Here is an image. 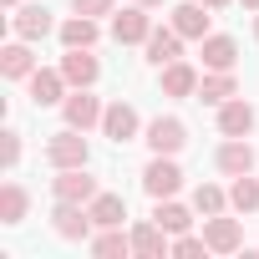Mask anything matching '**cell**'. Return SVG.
Listing matches in <instances>:
<instances>
[{
    "instance_id": "6da1fadb",
    "label": "cell",
    "mask_w": 259,
    "mask_h": 259,
    "mask_svg": "<svg viewBox=\"0 0 259 259\" xmlns=\"http://www.w3.org/2000/svg\"><path fill=\"white\" fill-rule=\"evenodd\" d=\"M46 158H51V168H87V138H81V127L56 133L46 143Z\"/></svg>"
},
{
    "instance_id": "7a4b0ae2",
    "label": "cell",
    "mask_w": 259,
    "mask_h": 259,
    "mask_svg": "<svg viewBox=\"0 0 259 259\" xmlns=\"http://www.w3.org/2000/svg\"><path fill=\"white\" fill-rule=\"evenodd\" d=\"M143 188H148L153 198H173V193L183 188V173H178V163H173L168 153H158V158L143 168Z\"/></svg>"
},
{
    "instance_id": "3957f363",
    "label": "cell",
    "mask_w": 259,
    "mask_h": 259,
    "mask_svg": "<svg viewBox=\"0 0 259 259\" xmlns=\"http://www.w3.org/2000/svg\"><path fill=\"white\" fill-rule=\"evenodd\" d=\"M61 112H66V127H81V133H87V127H97V122H102V112H107V107H102L87 87H76V92L61 102Z\"/></svg>"
},
{
    "instance_id": "277c9868",
    "label": "cell",
    "mask_w": 259,
    "mask_h": 259,
    "mask_svg": "<svg viewBox=\"0 0 259 259\" xmlns=\"http://www.w3.org/2000/svg\"><path fill=\"white\" fill-rule=\"evenodd\" d=\"M183 143H188V127H183L178 117H153V122H148V148H153V153H168V158H173Z\"/></svg>"
},
{
    "instance_id": "5b68a950",
    "label": "cell",
    "mask_w": 259,
    "mask_h": 259,
    "mask_svg": "<svg viewBox=\"0 0 259 259\" xmlns=\"http://www.w3.org/2000/svg\"><path fill=\"white\" fill-rule=\"evenodd\" d=\"M173 31L183 41H203L208 36V6H203V0H183V6H173Z\"/></svg>"
},
{
    "instance_id": "8992f818",
    "label": "cell",
    "mask_w": 259,
    "mask_h": 259,
    "mask_svg": "<svg viewBox=\"0 0 259 259\" xmlns=\"http://www.w3.org/2000/svg\"><path fill=\"white\" fill-rule=\"evenodd\" d=\"M97 56H92V46H66V56H61V76L71 81V87H92L97 81Z\"/></svg>"
},
{
    "instance_id": "52a82bcc",
    "label": "cell",
    "mask_w": 259,
    "mask_h": 259,
    "mask_svg": "<svg viewBox=\"0 0 259 259\" xmlns=\"http://www.w3.org/2000/svg\"><path fill=\"white\" fill-rule=\"evenodd\" d=\"M51 224H56V234H61V239H87V234H92V208L56 198V213H51Z\"/></svg>"
},
{
    "instance_id": "ba28073f",
    "label": "cell",
    "mask_w": 259,
    "mask_h": 259,
    "mask_svg": "<svg viewBox=\"0 0 259 259\" xmlns=\"http://www.w3.org/2000/svg\"><path fill=\"white\" fill-rule=\"evenodd\" d=\"M203 239H208V249H213V254H234V249L244 244V229H239V219L208 213V224H203Z\"/></svg>"
},
{
    "instance_id": "9c48e42d",
    "label": "cell",
    "mask_w": 259,
    "mask_h": 259,
    "mask_svg": "<svg viewBox=\"0 0 259 259\" xmlns=\"http://www.w3.org/2000/svg\"><path fill=\"white\" fill-rule=\"evenodd\" d=\"M112 36H117L122 46H138V41H148V36H153L148 6H138V0H133V11H122V16L112 21Z\"/></svg>"
},
{
    "instance_id": "30bf717a",
    "label": "cell",
    "mask_w": 259,
    "mask_h": 259,
    "mask_svg": "<svg viewBox=\"0 0 259 259\" xmlns=\"http://www.w3.org/2000/svg\"><path fill=\"white\" fill-rule=\"evenodd\" d=\"M138 127H143V122H138V112L127 107V102H112V107L102 112V133H107L112 143H133Z\"/></svg>"
},
{
    "instance_id": "8fae6325",
    "label": "cell",
    "mask_w": 259,
    "mask_h": 259,
    "mask_svg": "<svg viewBox=\"0 0 259 259\" xmlns=\"http://www.w3.org/2000/svg\"><path fill=\"white\" fill-rule=\"evenodd\" d=\"M249 127H254V107H249L244 97H229V102L219 107V133H224V138H249Z\"/></svg>"
},
{
    "instance_id": "7c38bea8",
    "label": "cell",
    "mask_w": 259,
    "mask_h": 259,
    "mask_svg": "<svg viewBox=\"0 0 259 259\" xmlns=\"http://www.w3.org/2000/svg\"><path fill=\"white\" fill-rule=\"evenodd\" d=\"M11 31H16L21 41H41V36H51V11H46V6H21V11L11 16Z\"/></svg>"
},
{
    "instance_id": "4fadbf2b",
    "label": "cell",
    "mask_w": 259,
    "mask_h": 259,
    "mask_svg": "<svg viewBox=\"0 0 259 259\" xmlns=\"http://www.w3.org/2000/svg\"><path fill=\"white\" fill-rule=\"evenodd\" d=\"M51 188H56V198H66V203H92V198H97V178H87L81 168H61V178H56Z\"/></svg>"
},
{
    "instance_id": "5bb4252c",
    "label": "cell",
    "mask_w": 259,
    "mask_h": 259,
    "mask_svg": "<svg viewBox=\"0 0 259 259\" xmlns=\"http://www.w3.org/2000/svg\"><path fill=\"white\" fill-rule=\"evenodd\" d=\"M163 234H168V229H163L158 219H143V224L133 229V249H138L143 259H163V254H173V244H168Z\"/></svg>"
},
{
    "instance_id": "9a60e30c",
    "label": "cell",
    "mask_w": 259,
    "mask_h": 259,
    "mask_svg": "<svg viewBox=\"0 0 259 259\" xmlns=\"http://www.w3.org/2000/svg\"><path fill=\"white\" fill-rule=\"evenodd\" d=\"M143 46H148V61H153V66H168V61H178V56H183V36H178L173 26H168V31H158V26H153V36H148Z\"/></svg>"
},
{
    "instance_id": "2e32d148",
    "label": "cell",
    "mask_w": 259,
    "mask_h": 259,
    "mask_svg": "<svg viewBox=\"0 0 259 259\" xmlns=\"http://www.w3.org/2000/svg\"><path fill=\"white\" fill-rule=\"evenodd\" d=\"M71 81L61 76V71H31V102L36 107H56V102H66L61 92H66Z\"/></svg>"
},
{
    "instance_id": "e0dca14e",
    "label": "cell",
    "mask_w": 259,
    "mask_h": 259,
    "mask_svg": "<svg viewBox=\"0 0 259 259\" xmlns=\"http://www.w3.org/2000/svg\"><path fill=\"white\" fill-rule=\"evenodd\" d=\"M87 208H92V224L97 229H122V219H127V198L122 193H97Z\"/></svg>"
},
{
    "instance_id": "ac0fdd59",
    "label": "cell",
    "mask_w": 259,
    "mask_h": 259,
    "mask_svg": "<svg viewBox=\"0 0 259 259\" xmlns=\"http://www.w3.org/2000/svg\"><path fill=\"white\" fill-rule=\"evenodd\" d=\"M249 168H254V148H249L244 138H229V143L219 148V173L239 178V173H249Z\"/></svg>"
},
{
    "instance_id": "d6986e66",
    "label": "cell",
    "mask_w": 259,
    "mask_h": 259,
    "mask_svg": "<svg viewBox=\"0 0 259 259\" xmlns=\"http://www.w3.org/2000/svg\"><path fill=\"white\" fill-rule=\"evenodd\" d=\"M0 71H6L11 81H21V76H31V71H36V56H31V46H26L21 36H16L6 51H0Z\"/></svg>"
},
{
    "instance_id": "ffe728a7",
    "label": "cell",
    "mask_w": 259,
    "mask_h": 259,
    "mask_svg": "<svg viewBox=\"0 0 259 259\" xmlns=\"http://www.w3.org/2000/svg\"><path fill=\"white\" fill-rule=\"evenodd\" d=\"M234 61H239V46L229 36H203V66L208 71H234Z\"/></svg>"
},
{
    "instance_id": "44dd1931",
    "label": "cell",
    "mask_w": 259,
    "mask_h": 259,
    "mask_svg": "<svg viewBox=\"0 0 259 259\" xmlns=\"http://www.w3.org/2000/svg\"><path fill=\"white\" fill-rule=\"evenodd\" d=\"M163 92H168V97H193V92H198V71H193L188 61H168V66H163Z\"/></svg>"
},
{
    "instance_id": "7402d4cb",
    "label": "cell",
    "mask_w": 259,
    "mask_h": 259,
    "mask_svg": "<svg viewBox=\"0 0 259 259\" xmlns=\"http://www.w3.org/2000/svg\"><path fill=\"white\" fill-rule=\"evenodd\" d=\"M229 97H239V87H234V76H229V71H213V76H203V81H198V102L224 107Z\"/></svg>"
},
{
    "instance_id": "603a6c76",
    "label": "cell",
    "mask_w": 259,
    "mask_h": 259,
    "mask_svg": "<svg viewBox=\"0 0 259 259\" xmlns=\"http://www.w3.org/2000/svg\"><path fill=\"white\" fill-rule=\"evenodd\" d=\"M97 41V21L92 16H71V21H61V46H92Z\"/></svg>"
},
{
    "instance_id": "cb8c5ba5",
    "label": "cell",
    "mask_w": 259,
    "mask_h": 259,
    "mask_svg": "<svg viewBox=\"0 0 259 259\" xmlns=\"http://www.w3.org/2000/svg\"><path fill=\"white\" fill-rule=\"evenodd\" d=\"M26 208H31V198H26L21 183H6V188H0V219H6V224H21Z\"/></svg>"
},
{
    "instance_id": "d4e9b609",
    "label": "cell",
    "mask_w": 259,
    "mask_h": 259,
    "mask_svg": "<svg viewBox=\"0 0 259 259\" xmlns=\"http://www.w3.org/2000/svg\"><path fill=\"white\" fill-rule=\"evenodd\" d=\"M153 219H158L168 234H188V224H193V219H188V208H183V203H173V198H158Z\"/></svg>"
},
{
    "instance_id": "484cf974",
    "label": "cell",
    "mask_w": 259,
    "mask_h": 259,
    "mask_svg": "<svg viewBox=\"0 0 259 259\" xmlns=\"http://www.w3.org/2000/svg\"><path fill=\"white\" fill-rule=\"evenodd\" d=\"M127 249H133V234H122V229H107V234L92 239V254H97V259H117V254H127Z\"/></svg>"
},
{
    "instance_id": "4316f807",
    "label": "cell",
    "mask_w": 259,
    "mask_h": 259,
    "mask_svg": "<svg viewBox=\"0 0 259 259\" xmlns=\"http://www.w3.org/2000/svg\"><path fill=\"white\" fill-rule=\"evenodd\" d=\"M229 203H234L239 213H254V208H259V183H254L249 173H239L234 188H229Z\"/></svg>"
},
{
    "instance_id": "83f0119b",
    "label": "cell",
    "mask_w": 259,
    "mask_h": 259,
    "mask_svg": "<svg viewBox=\"0 0 259 259\" xmlns=\"http://www.w3.org/2000/svg\"><path fill=\"white\" fill-rule=\"evenodd\" d=\"M224 203H229V198H224L213 183H203V188L193 193V208H198V213H224Z\"/></svg>"
},
{
    "instance_id": "f1b7e54d",
    "label": "cell",
    "mask_w": 259,
    "mask_h": 259,
    "mask_svg": "<svg viewBox=\"0 0 259 259\" xmlns=\"http://www.w3.org/2000/svg\"><path fill=\"white\" fill-rule=\"evenodd\" d=\"M173 254H178V259H198V254H208V239H193V234H178V239H173Z\"/></svg>"
},
{
    "instance_id": "f546056e",
    "label": "cell",
    "mask_w": 259,
    "mask_h": 259,
    "mask_svg": "<svg viewBox=\"0 0 259 259\" xmlns=\"http://www.w3.org/2000/svg\"><path fill=\"white\" fill-rule=\"evenodd\" d=\"M71 6H76L81 16H92V21H97V16H112V0H71Z\"/></svg>"
},
{
    "instance_id": "4dcf8cb0",
    "label": "cell",
    "mask_w": 259,
    "mask_h": 259,
    "mask_svg": "<svg viewBox=\"0 0 259 259\" xmlns=\"http://www.w3.org/2000/svg\"><path fill=\"white\" fill-rule=\"evenodd\" d=\"M21 163V133H6V168Z\"/></svg>"
},
{
    "instance_id": "1f68e13d",
    "label": "cell",
    "mask_w": 259,
    "mask_h": 259,
    "mask_svg": "<svg viewBox=\"0 0 259 259\" xmlns=\"http://www.w3.org/2000/svg\"><path fill=\"white\" fill-rule=\"evenodd\" d=\"M203 6H208V11H224V6H229V0H203Z\"/></svg>"
},
{
    "instance_id": "d6a6232c",
    "label": "cell",
    "mask_w": 259,
    "mask_h": 259,
    "mask_svg": "<svg viewBox=\"0 0 259 259\" xmlns=\"http://www.w3.org/2000/svg\"><path fill=\"white\" fill-rule=\"evenodd\" d=\"M138 6H163V0H138Z\"/></svg>"
},
{
    "instance_id": "836d02e7",
    "label": "cell",
    "mask_w": 259,
    "mask_h": 259,
    "mask_svg": "<svg viewBox=\"0 0 259 259\" xmlns=\"http://www.w3.org/2000/svg\"><path fill=\"white\" fill-rule=\"evenodd\" d=\"M244 6H249V11H259V0H244Z\"/></svg>"
},
{
    "instance_id": "e575fe53",
    "label": "cell",
    "mask_w": 259,
    "mask_h": 259,
    "mask_svg": "<svg viewBox=\"0 0 259 259\" xmlns=\"http://www.w3.org/2000/svg\"><path fill=\"white\" fill-rule=\"evenodd\" d=\"M254 36H259V16H254Z\"/></svg>"
},
{
    "instance_id": "d590c367",
    "label": "cell",
    "mask_w": 259,
    "mask_h": 259,
    "mask_svg": "<svg viewBox=\"0 0 259 259\" xmlns=\"http://www.w3.org/2000/svg\"><path fill=\"white\" fill-rule=\"evenodd\" d=\"M6 6H21V0H6Z\"/></svg>"
}]
</instances>
